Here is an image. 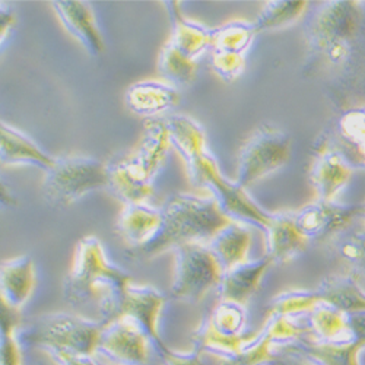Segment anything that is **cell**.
Listing matches in <instances>:
<instances>
[{"mask_svg":"<svg viewBox=\"0 0 365 365\" xmlns=\"http://www.w3.org/2000/svg\"><path fill=\"white\" fill-rule=\"evenodd\" d=\"M130 282L126 272L108 262L101 242L96 237H85L75 249L65 297L72 304L96 301L101 322L107 323L115 319L120 299Z\"/></svg>","mask_w":365,"mask_h":365,"instance_id":"cell-1","label":"cell"},{"mask_svg":"<svg viewBox=\"0 0 365 365\" xmlns=\"http://www.w3.org/2000/svg\"><path fill=\"white\" fill-rule=\"evenodd\" d=\"M163 222L158 234L143 249L133 252L143 259L174 250L189 242H206L231 220L212 196L177 195L161 209Z\"/></svg>","mask_w":365,"mask_h":365,"instance_id":"cell-2","label":"cell"},{"mask_svg":"<svg viewBox=\"0 0 365 365\" xmlns=\"http://www.w3.org/2000/svg\"><path fill=\"white\" fill-rule=\"evenodd\" d=\"M103 322H94L71 313L44 314L18 329L22 348L63 349L76 354L94 355Z\"/></svg>","mask_w":365,"mask_h":365,"instance_id":"cell-3","label":"cell"},{"mask_svg":"<svg viewBox=\"0 0 365 365\" xmlns=\"http://www.w3.org/2000/svg\"><path fill=\"white\" fill-rule=\"evenodd\" d=\"M362 18L359 2L323 4L309 26L310 47L327 65H344L351 57Z\"/></svg>","mask_w":365,"mask_h":365,"instance_id":"cell-4","label":"cell"},{"mask_svg":"<svg viewBox=\"0 0 365 365\" xmlns=\"http://www.w3.org/2000/svg\"><path fill=\"white\" fill-rule=\"evenodd\" d=\"M192 185L209 190L224 214L235 222L253 225L264 232L273 214H267L237 182L227 180L209 152L187 165Z\"/></svg>","mask_w":365,"mask_h":365,"instance_id":"cell-5","label":"cell"},{"mask_svg":"<svg viewBox=\"0 0 365 365\" xmlns=\"http://www.w3.org/2000/svg\"><path fill=\"white\" fill-rule=\"evenodd\" d=\"M108 186V164L85 155L54 158V164L46 171L43 180L44 196L56 206H69L81 197Z\"/></svg>","mask_w":365,"mask_h":365,"instance_id":"cell-6","label":"cell"},{"mask_svg":"<svg viewBox=\"0 0 365 365\" xmlns=\"http://www.w3.org/2000/svg\"><path fill=\"white\" fill-rule=\"evenodd\" d=\"M291 138L275 126H260L241 146L235 182L247 189L253 182L282 168L291 158Z\"/></svg>","mask_w":365,"mask_h":365,"instance_id":"cell-7","label":"cell"},{"mask_svg":"<svg viewBox=\"0 0 365 365\" xmlns=\"http://www.w3.org/2000/svg\"><path fill=\"white\" fill-rule=\"evenodd\" d=\"M173 253V298L196 302L212 288H218L224 272L205 242H189L175 247Z\"/></svg>","mask_w":365,"mask_h":365,"instance_id":"cell-8","label":"cell"},{"mask_svg":"<svg viewBox=\"0 0 365 365\" xmlns=\"http://www.w3.org/2000/svg\"><path fill=\"white\" fill-rule=\"evenodd\" d=\"M150 348L145 330L132 317L118 316L104 323L94 356L104 365H146Z\"/></svg>","mask_w":365,"mask_h":365,"instance_id":"cell-9","label":"cell"},{"mask_svg":"<svg viewBox=\"0 0 365 365\" xmlns=\"http://www.w3.org/2000/svg\"><path fill=\"white\" fill-rule=\"evenodd\" d=\"M171 148L165 120L150 118L145 123V132L139 143L118 163L135 180L152 186V180L164 165Z\"/></svg>","mask_w":365,"mask_h":365,"instance_id":"cell-10","label":"cell"},{"mask_svg":"<svg viewBox=\"0 0 365 365\" xmlns=\"http://www.w3.org/2000/svg\"><path fill=\"white\" fill-rule=\"evenodd\" d=\"M164 302L165 297L154 287L136 285L130 282L120 299L115 316L132 317L145 330L152 348L161 359L171 351L160 336V317Z\"/></svg>","mask_w":365,"mask_h":365,"instance_id":"cell-11","label":"cell"},{"mask_svg":"<svg viewBox=\"0 0 365 365\" xmlns=\"http://www.w3.org/2000/svg\"><path fill=\"white\" fill-rule=\"evenodd\" d=\"M298 230L309 241L322 245L359 217V205L346 206L336 202L314 200L292 214Z\"/></svg>","mask_w":365,"mask_h":365,"instance_id":"cell-12","label":"cell"},{"mask_svg":"<svg viewBox=\"0 0 365 365\" xmlns=\"http://www.w3.org/2000/svg\"><path fill=\"white\" fill-rule=\"evenodd\" d=\"M324 148L345 158L352 168L365 170V104L345 111Z\"/></svg>","mask_w":365,"mask_h":365,"instance_id":"cell-13","label":"cell"},{"mask_svg":"<svg viewBox=\"0 0 365 365\" xmlns=\"http://www.w3.org/2000/svg\"><path fill=\"white\" fill-rule=\"evenodd\" d=\"M323 245L345 269V275L362 285L365 281V221L358 217Z\"/></svg>","mask_w":365,"mask_h":365,"instance_id":"cell-14","label":"cell"},{"mask_svg":"<svg viewBox=\"0 0 365 365\" xmlns=\"http://www.w3.org/2000/svg\"><path fill=\"white\" fill-rule=\"evenodd\" d=\"M354 168L342 155L329 148H323L310 170V182L316 200L336 202L339 193L348 186Z\"/></svg>","mask_w":365,"mask_h":365,"instance_id":"cell-15","label":"cell"},{"mask_svg":"<svg viewBox=\"0 0 365 365\" xmlns=\"http://www.w3.org/2000/svg\"><path fill=\"white\" fill-rule=\"evenodd\" d=\"M54 12L66 31L79 41L88 54L98 57L104 51V41L96 22L93 9L86 2H51Z\"/></svg>","mask_w":365,"mask_h":365,"instance_id":"cell-16","label":"cell"},{"mask_svg":"<svg viewBox=\"0 0 365 365\" xmlns=\"http://www.w3.org/2000/svg\"><path fill=\"white\" fill-rule=\"evenodd\" d=\"M161 210L150 207L145 203L126 205L120 212L115 222L117 234L133 252L143 249L155 238L161 228Z\"/></svg>","mask_w":365,"mask_h":365,"instance_id":"cell-17","label":"cell"},{"mask_svg":"<svg viewBox=\"0 0 365 365\" xmlns=\"http://www.w3.org/2000/svg\"><path fill=\"white\" fill-rule=\"evenodd\" d=\"M180 101L177 86L161 81H142L132 85L126 93V106L138 115L160 118Z\"/></svg>","mask_w":365,"mask_h":365,"instance_id":"cell-18","label":"cell"},{"mask_svg":"<svg viewBox=\"0 0 365 365\" xmlns=\"http://www.w3.org/2000/svg\"><path fill=\"white\" fill-rule=\"evenodd\" d=\"M36 288V267L29 256L5 260L0 270V297L2 304L12 310L21 309L31 298Z\"/></svg>","mask_w":365,"mask_h":365,"instance_id":"cell-19","label":"cell"},{"mask_svg":"<svg viewBox=\"0 0 365 365\" xmlns=\"http://www.w3.org/2000/svg\"><path fill=\"white\" fill-rule=\"evenodd\" d=\"M272 264L273 262L264 255L257 260H247L225 270L218 285L221 301L245 306L249 298L259 289L264 273Z\"/></svg>","mask_w":365,"mask_h":365,"instance_id":"cell-20","label":"cell"},{"mask_svg":"<svg viewBox=\"0 0 365 365\" xmlns=\"http://www.w3.org/2000/svg\"><path fill=\"white\" fill-rule=\"evenodd\" d=\"M266 235V256L275 263H288L298 257L309 246V240L304 235L292 215L278 214L273 215L269 227L264 230Z\"/></svg>","mask_w":365,"mask_h":365,"instance_id":"cell-21","label":"cell"},{"mask_svg":"<svg viewBox=\"0 0 365 365\" xmlns=\"http://www.w3.org/2000/svg\"><path fill=\"white\" fill-rule=\"evenodd\" d=\"M168 5L171 6L170 15L173 19V34L167 44L181 56L197 62L199 56H202L207 48H212L214 29H209L196 21L182 16L178 9V4L171 2Z\"/></svg>","mask_w":365,"mask_h":365,"instance_id":"cell-22","label":"cell"},{"mask_svg":"<svg viewBox=\"0 0 365 365\" xmlns=\"http://www.w3.org/2000/svg\"><path fill=\"white\" fill-rule=\"evenodd\" d=\"M206 246L225 272L249 260L252 232L249 225L231 221L212 237Z\"/></svg>","mask_w":365,"mask_h":365,"instance_id":"cell-23","label":"cell"},{"mask_svg":"<svg viewBox=\"0 0 365 365\" xmlns=\"http://www.w3.org/2000/svg\"><path fill=\"white\" fill-rule=\"evenodd\" d=\"M306 317L309 323L307 336L316 342L345 344L354 339L351 314L348 313L320 302Z\"/></svg>","mask_w":365,"mask_h":365,"instance_id":"cell-24","label":"cell"},{"mask_svg":"<svg viewBox=\"0 0 365 365\" xmlns=\"http://www.w3.org/2000/svg\"><path fill=\"white\" fill-rule=\"evenodd\" d=\"M0 160L4 167L31 164L44 171L54 164V158L43 152L31 138L5 123L0 129Z\"/></svg>","mask_w":365,"mask_h":365,"instance_id":"cell-25","label":"cell"},{"mask_svg":"<svg viewBox=\"0 0 365 365\" xmlns=\"http://www.w3.org/2000/svg\"><path fill=\"white\" fill-rule=\"evenodd\" d=\"M316 295L319 302L327 304L344 313H365V289L345 273L326 278L316 289Z\"/></svg>","mask_w":365,"mask_h":365,"instance_id":"cell-26","label":"cell"},{"mask_svg":"<svg viewBox=\"0 0 365 365\" xmlns=\"http://www.w3.org/2000/svg\"><path fill=\"white\" fill-rule=\"evenodd\" d=\"M164 120L171 145L186 161V165L206 154L207 148L205 132L193 118L187 115H171Z\"/></svg>","mask_w":365,"mask_h":365,"instance_id":"cell-27","label":"cell"},{"mask_svg":"<svg viewBox=\"0 0 365 365\" xmlns=\"http://www.w3.org/2000/svg\"><path fill=\"white\" fill-rule=\"evenodd\" d=\"M307 5V2H285V0L266 2L257 19L253 22L256 33L272 31V29L285 28L294 24L301 18Z\"/></svg>","mask_w":365,"mask_h":365,"instance_id":"cell-28","label":"cell"},{"mask_svg":"<svg viewBox=\"0 0 365 365\" xmlns=\"http://www.w3.org/2000/svg\"><path fill=\"white\" fill-rule=\"evenodd\" d=\"M256 28L253 22L247 21H231L221 28L214 29V44L212 50L228 51L235 54H245V51L252 44Z\"/></svg>","mask_w":365,"mask_h":365,"instance_id":"cell-29","label":"cell"},{"mask_svg":"<svg viewBox=\"0 0 365 365\" xmlns=\"http://www.w3.org/2000/svg\"><path fill=\"white\" fill-rule=\"evenodd\" d=\"M110 173V189L113 193L123 200L125 205L133 203H145L152 196V186H146L135 180L118 161L108 164Z\"/></svg>","mask_w":365,"mask_h":365,"instance_id":"cell-30","label":"cell"},{"mask_svg":"<svg viewBox=\"0 0 365 365\" xmlns=\"http://www.w3.org/2000/svg\"><path fill=\"white\" fill-rule=\"evenodd\" d=\"M19 312L2 304V365H21L22 346L18 341V329L21 326Z\"/></svg>","mask_w":365,"mask_h":365,"instance_id":"cell-31","label":"cell"},{"mask_svg":"<svg viewBox=\"0 0 365 365\" xmlns=\"http://www.w3.org/2000/svg\"><path fill=\"white\" fill-rule=\"evenodd\" d=\"M210 65L214 72L227 82H232L241 76L246 69V58L241 54L212 50Z\"/></svg>","mask_w":365,"mask_h":365,"instance_id":"cell-32","label":"cell"},{"mask_svg":"<svg viewBox=\"0 0 365 365\" xmlns=\"http://www.w3.org/2000/svg\"><path fill=\"white\" fill-rule=\"evenodd\" d=\"M44 352L56 365H104L94 355L76 354L63 349H46Z\"/></svg>","mask_w":365,"mask_h":365,"instance_id":"cell-33","label":"cell"},{"mask_svg":"<svg viewBox=\"0 0 365 365\" xmlns=\"http://www.w3.org/2000/svg\"><path fill=\"white\" fill-rule=\"evenodd\" d=\"M163 361L164 365H205L202 361V352L197 349L190 352L170 351V354L165 355Z\"/></svg>","mask_w":365,"mask_h":365,"instance_id":"cell-34","label":"cell"},{"mask_svg":"<svg viewBox=\"0 0 365 365\" xmlns=\"http://www.w3.org/2000/svg\"><path fill=\"white\" fill-rule=\"evenodd\" d=\"M352 336L361 349H365V313L351 314Z\"/></svg>","mask_w":365,"mask_h":365,"instance_id":"cell-35","label":"cell"},{"mask_svg":"<svg viewBox=\"0 0 365 365\" xmlns=\"http://www.w3.org/2000/svg\"><path fill=\"white\" fill-rule=\"evenodd\" d=\"M266 365H313V364L309 362L307 359L298 356V355L291 354V352L278 351L277 356L273 358L272 361H269Z\"/></svg>","mask_w":365,"mask_h":365,"instance_id":"cell-36","label":"cell"},{"mask_svg":"<svg viewBox=\"0 0 365 365\" xmlns=\"http://www.w3.org/2000/svg\"><path fill=\"white\" fill-rule=\"evenodd\" d=\"M14 24H15L14 12H11V11L8 12L5 9V4H2V6H0V29H2V41H5V37L11 31Z\"/></svg>","mask_w":365,"mask_h":365,"instance_id":"cell-37","label":"cell"},{"mask_svg":"<svg viewBox=\"0 0 365 365\" xmlns=\"http://www.w3.org/2000/svg\"><path fill=\"white\" fill-rule=\"evenodd\" d=\"M359 218H362L365 221V202L362 205H359Z\"/></svg>","mask_w":365,"mask_h":365,"instance_id":"cell-38","label":"cell"}]
</instances>
